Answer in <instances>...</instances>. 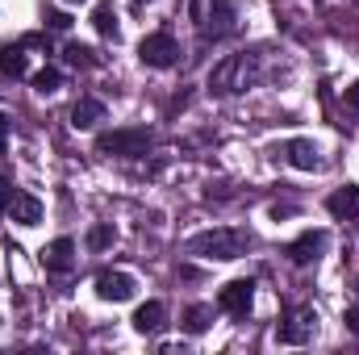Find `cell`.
I'll return each mask as SVG.
<instances>
[{
	"instance_id": "cell-1",
	"label": "cell",
	"mask_w": 359,
	"mask_h": 355,
	"mask_svg": "<svg viewBox=\"0 0 359 355\" xmlns=\"http://www.w3.org/2000/svg\"><path fill=\"white\" fill-rule=\"evenodd\" d=\"M264 80V55L259 51H238V55H226L213 72H209V92L213 96H234V92H247Z\"/></svg>"
},
{
	"instance_id": "cell-2",
	"label": "cell",
	"mask_w": 359,
	"mask_h": 355,
	"mask_svg": "<svg viewBox=\"0 0 359 355\" xmlns=\"http://www.w3.org/2000/svg\"><path fill=\"white\" fill-rule=\"evenodd\" d=\"M251 230L243 226H217V230H201L188 239V255H201V260H217V264H230V260H243L251 251Z\"/></svg>"
},
{
	"instance_id": "cell-3",
	"label": "cell",
	"mask_w": 359,
	"mask_h": 355,
	"mask_svg": "<svg viewBox=\"0 0 359 355\" xmlns=\"http://www.w3.org/2000/svg\"><path fill=\"white\" fill-rule=\"evenodd\" d=\"M192 25H196L201 42L230 38L238 29V8H234V0H192Z\"/></svg>"
},
{
	"instance_id": "cell-4",
	"label": "cell",
	"mask_w": 359,
	"mask_h": 355,
	"mask_svg": "<svg viewBox=\"0 0 359 355\" xmlns=\"http://www.w3.org/2000/svg\"><path fill=\"white\" fill-rule=\"evenodd\" d=\"M155 147V130L147 126H126V130H104L96 134V155H121V159H138Z\"/></svg>"
},
{
	"instance_id": "cell-5",
	"label": "cell",
	"mask_w": 359,
	"mask_h": 355,
	"mask_svg": "<svg viewBox=\"0 0 359 355\" xmlns=\"http://www.w3.org/2000/svg\"><path fill=\"white\" fill-rule=\"evenodd\" d=\"M138 59L147 63V67H176L180 63V46H176V38L168 34V29H155V34H147L142 42H138Z\"/></svg>"
},
{
	"instance_id": "cell-6",
	"label": "cell",
	"mask_w": 359,
	"mask_h": 355,
	"mask_svg": "<svg viewBox=\"0 0 359 355\" xmlns=\"http://www.w3.org/2000/svg\"><path fill=\"white\" fill-rule=\"evenodd\" d=\"M313 335H318V314H313V309H292V314L276 326V339H280L284 347H305Z\"/></svg>"
},
{
	"instance_id": "cell-7",
	"label": "cell",
	"mask_w": 359,
	"mask_h": 355,
	"mask_svg": "<svg viewBox=\"0 0 359 355\" xmlns=\"http://www.w3.org/2000/svg\"><path fill=\"white\" fill-rule=\"evenodd\" d=\"M251 305H255V280H230V284H222L217 309H226V314H234V318H247Z\"/></svg>"
},
{
	"instance_id": "cell-8",
	"label": "cell",
	"mask_w": 359,
	"mask_h": 355,
	"mask_svg": "<svg viewBox=\"0 0 359 355\" xmlns=\"http://www.w3.org/2000/svg\"><path fill=\"white\" fill-rule=\"evenodd\" d=\"M134 288H138V280H134L130 272H100V276H96V297H100V301L121 305V301L134 297Z\"/></svg>"
},
{
	"instance_id": "cell-9",
	"label": "cell",
	"mask_w": 359,
	"mask_h": 355,
	"mask_svg": "<svg viewBox=\"0 0 359 355\" xmlns=\"http://www.w3.org/2000/svg\"><path fill=\"white\" fill-rule=\"evenodd\" d=\"M330 247V234L326 230H305L301 239H292L288 243V260L297 267H305V264H318V255Z\"/></svg>"
},
{
	"instance_id": "cell-10",
	"label": "cell",
	"mask_w": 359,
	"mask_h": 355,
	"mask_svg": "<svg viewBox=\"0 0 359 355\" xmlns=\"http://www.w3.org/2000/svg\"><path fill=\"white\" fill-rule=\"evenodd\" d=\"M130 322H134L138 335H163L168 330V305L163 301H142Z\"/></svg>"
},
{
	"instance_id": "cell-11",
	"label": "cell",
	"mask_w": 359,
	"mask_h": 355,
	"mask_svg": "<svg viewBox=\"0 0 359 355\" xmlns=\"http://www.w3.org/2000/svg\"><path fill=\"white\" fill-rule=\"evenodd\" d=\"M284 159H288L297 172H318V168H322V151H318L309 138H292V142H284Z\"/></svg>"
},
{
	"instance_id": "cell-12",
	"label": "cell",
	"mask_w": 359,
	"mask_h": 355,
	"mask_svg": "<svg viewBox=\"0 0 359 355\" xmlns=\"http://www.w3.org/2000/svg\"><path fill=\"white\" fill-rule=\"evenodd\" d=\"M42 264L46 272H72L76 267V239H55V243H46L42 247Z\"/></svg>"
},
{
	"instance_id": "cell-13",
	"label": "cell",
	"mask_w": 359,
	"mask_h": 355,
	"mask_svg": "<svg viewBox=\"0 0 359 355\" xmlns=\"http://www.w3.org/2000/svg\"><path fill=\"white\" fill-rule=\"evenodd\" d=\"M8 217H13L17 226H38V222H42V201H38L34 192H13Z\"/></svg>"
},
{
	"instance_id": "cell-14",
	"label": "cell",
	"mask_w": 359,
	"mask_h": 355,
	"mask_svg": "<svg viewBox=\"0 0 359 355\" xmlns=\"http://www.w3.org/2000/svg\"><path fill=\"white\" fill-rule=\"evenodd\" d=\"M326 209H330L339 222H355L359 217V188L355 184H347V188L330 192V196H326Z\"/></svg>"
},
{
	"instance_id": "cell-15",
	"label": "cell",
	"mask_w": 359,
	"mask_h": 355,
	"mask_svg": "<svg viewBox=\"0 0 359 355\" xmlns=\"http://www.w3.org/2000/svg\"><path fill=\"white\" fill-rule=\"evenodd\" d=\"M96 121H104V100H96V96H80L76 109H72V126H76V130H92Z\"/></svg>"
},
{
	"instance_id": "cell-16",
	"label": "cell",
	"mask_w": 359,
	"mask_h": 355,
	"mask_svg": "<svg viewBox=\"0 0 359 355\" xmlns=\"http://www.w3.org/2000/svg\"><path fill=\"white\" fill-rule=\"evenodd\" d=\"M29 72V59H25V46L21 42H13V46H4L0 51V76L4 80H21Z\"/></svg>"
},
{
	"instance_id": "cell-17",
	"label": "cell",
	"mask_w": 359,
	"mask_h": 355,
	"mask_svg": "<svg viewBox=\"0 0 359 355\" xmlns=\"http://www.w3.org/2000/svg\"><path fill=\"white\" fill-rule=\"evenodd\" d=\"M92 25H96V34H100V38H113V42H117V34H121V29H117V13H113V4H109V0H100V4H96Z\"/></svg>"
},
{
	"instance_id": "cell-18",
	"label": "cell",
	"mask_w": 359,
	"mask_h": 355,
	"mask_svg": "<svg viewBox=\"0 0 359 355\" xmlns=\"http://www.w3.org/2000/svg\"><path fill=\"white\" fill-rule=\"evenodd\" d=\"M63 59H67L72 67H100V55H96L92 46H84V42H67Z\"/></svg>"
},
{
	"instance_id": "cell-19",
	"label": "cell",
	"mask_w": 359,
	"mask_h": 355,
	"mask_svg": "<svg viewBox=\"0 0 359 355\" xmlns=\"http://www.w3.org/2000/svg\"><path fill=\"white\" fill-rule=\"evenodd\" d=\"M209 322H213V309H209V305H192V309L184 314V330H188V335H205Z\"/></svg>"
},
{
	"instance_id": "cell-20",
	"label": "cell",
	"mask_w": 359,
	"mask_h": 355,
	"mask_svg": "<svg viewBox=\"0 0 359 355\" xmlns=\"http://www.w3.org/2000/svg\"><path fill=\"white\" fill-rule=\"evenodd\" d=\"M113 243H117V230H113L109 222H100V226L88 230V251H109Z\"/></svg>"
},
{
	"instance_id": "cell-21",
	"label": "cell",
	"mask_w": 359,
	"mask_h": 355,
	"mask_svg": "<svg viewBox=\"0 0 359 355\" xmlns=\"http://www.w3.org/2000/svg\"><path fill=\"white\" fill-rule=\"evenodd\" d=\"M34 88L42 92V96L59 92V88H63V72H59V67H42V72L34 76Z\"/></svg>"
},
{
	"instance_id": "cell-22",
	"label": "cell",
	"mask_w": 359,
	"mask_h": 355,
	"mask_svg": "<svg viewBox=\"0 0 359 355\" xmlns=\"http://www.w3.org/2000/svg\"><path fill=\"white\" fill-rule=\"evenodd\" d=\"M42 21H46L50 29H59V34H67V29H72V17H67V13H59V8H46V17H42Z\"/></svg>"
},
{
	"instance_id": "cell-23",
	"label": "cell",
	"mask_w": 359,
	"mask_h": 355,
	"mask_svg": "<svg viewBox=\"0 0 359 355\" xmlns=\"http://www.w3.org/2000/svg\"><path fill=\"white\" fill-rule=\"evenodd\" d=\"M13 192H17V188H13V180H8L4 172H0V213L8 209V201H13Z\"/></svg>"
},
{
	"instance_id": "cell-24",
	"label": "cell",
	"mask_w": 359,
	"mask_h": 355,
	"mask_svg": "<svg viewBox=\"0 0 359 355\" xmlns=\"http://www.w3.org/2000/svg\"><path fill=\"white\" fill-rule=\"evenodd\" d=\"M8 130H13V117H8V113H0V151H4V138H8Z\"/></svg>"
},
{
	"instance_id": "cell-25",
	"label": "cell",
	"mask_w": 359,
	"mask_h": 355,
	"mask_svg": "<svg viewBox=\"0 0 359 355\" xmlns=\"http://www.w3.org/2000/svg\"><path fill=\"white\" fill-rule=\"evenodd\" d=\"M343 322H347V330H355V335H359V309H347V314H343Z\"/></svg>"
},
{
	"instance_id": "cell-26",
	"label": "cell",
	"mask_w": 359,
	"mask_h": 355,
	"mask_svg": "<svg viewBox=\"0 0 359 355\" xmlns=\"http://www.w3.org/2000/svg\"><path fill=\"white\" fill-rule=\"evenodd\" d=\"M347 105H351V109L359 113V80L351 84V88H347Z\"/></svg>"
},
{
	"instance_id": "cell-27",
	"label": "cell",
	"mask_w": 359,
	"mask_h": 355,
	"mask_svg": "<svg viewBox=\"0 0 359 355\" xmlns=\"http://www.w3.org/2000/svg\"><path fill=\"white\" fill-rule=\"evenodd\" d=\"M67 4H80V0H67Z\"/></svg>"
},
{
	"instance_id": "cell-28",
	"label": "cell",
	"mask_w": 359,
	"mask_h": 355,
	"mask_svg": "<svg viewBox=\"0 0 359 355\" xmlns=\"http://www.w3.org/2000/svg\"><path fill=\"white\" fill-rule=\"evenodd\" d=\"M138 4H147V0H138Z\"/></svg>"
},
{
	"instance_id": "cell-29",
	"label": "cell",
	"mask_w": 359,
	"mask_h": 355,
	"mask_svg": "<svg viewBox=\"0 0 359 355\" xmlns=\"http://www.w3.org/2000/svg\"><path fill=\"white\" fill-rule=\"evenodd\" d=\"M355 293H359V284H355Z\"/></svg>"
}]
</instances>
